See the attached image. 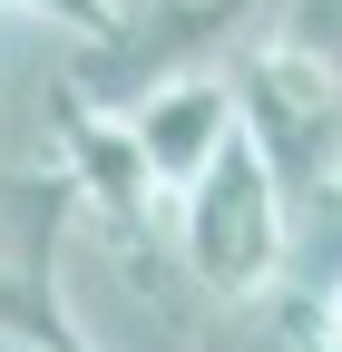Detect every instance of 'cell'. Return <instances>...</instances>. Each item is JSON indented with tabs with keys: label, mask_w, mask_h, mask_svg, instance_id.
<instances>
[{
	"label": "cell",
	"mask_w": 342,
	"mask_h": 352,
	"mask_svg": "<svg viewBox=\"0 0 342 352\" xmlns=\"http://www.w3.org/2000/svg\"><path fill=\"white\" fill-rule=\"evenodd\" d=\"M49 294L69 314V352H196L205 333V294L176 264L166 215L78 206L49 264Z\"/></svg>",
	"instance_id": "6da1fadb"
},
{
	"label": "cell",
	"mask_w": 342,
	"mask_h": 352,
	"mask_svg": "<svg viewBox=\"0 0 342 352\" xmlns=\"http://www.w3.org/2000/svg\"><path fill=\"white\" fill-rule=\"evenodd\" d=\"M284 186L264 176V157H254L244 138L196 176V186L166 206V235H176V264L196 274L205 303H264L274 274H284Z\"/></svg>",
	"instance_id": "7a4b0ae2"
},
{
	"label": "cell",
	"mask_w": 342,
	"mask_h": 352,
	"mask_svg": "<svg viewBox=\"0 0 342 352\" xmlns=\"http://www.w3.org/2000/svg\"><path fill=\"white\" fill-rule=\"evenodd\" d=\"M225 78H235V127L264 157V176L284 186V206L332 196L342 186V78L293 59V50H274V39L235 50Z\"/></svg>",
	"instance_id": "3957f363"
},
{
	"label": "cell",
	"mask_w": 342,
	"mask_h": 352,
	"mask_svg": "<svg viewBox=\"0 0 342 352\" xmlns=\"http://www.w3.org/2000/svg\"><path fill=\"white\" fill-rule=\"evenodd\" d=\"M117 118H127V138H137V157H147V176H157L166 206H176L196 176L244 138V127H235V78H225V69H176V78H157L147 98H127Z\"/></svg>",
	"instance_id": "277c9868"
},
{
	"label": "cell",
	"mask_w": 342,
	"mask_h": 352,
	"mask_svg": "<svg viewBox=\"0 0 342 352\" xmlns=\"http://www.w3.org/2000/svg\"><path fill=\"white\" fill-rule=\"evenodd\" d=\"M254 10H264V0H127L98 50H117V69H137L127 98H147V88L176 78V69H225L216 50H225Z\"/></svg>",
	"instance_id": "5b68a950"
},
{
	"label": "cell",
	"mask_w": 342,
	"mask_h": 352,
	"mask_svg": "<svg viewBox=\"0 0 342 352\" xmlns=\"http://www.w3.org/2000/svg\"><path fill=\"white\" fill-rule=\"evenodd\" d=\"M264 39H274V50H293V59H313V69H332V78H342V0H274Z\"/></svg>",
	"instance_id": "8992f818"
},
{
	"label": "cell",
	"mask_w": 342,
	"mask_h": 352,
	"mask_svg": "<svg viewBox=\"0 0 342 352\" xmlns=\"http://www.w3.org/2000/svg\"><path fill=\"white\" fill-rule=\"evenodd\" d=\"M0 20H49V30H69V39H108V30H117L108 0H0Z\"/></svg>",
	"instance_id": "52a82bcc"
},
{
	"label": "cell",
	"mask_w": 342,
	"mask_h": 352,
	"mask_svg": "<svg viewBox=\"0 0 342 352\" xmlns=\"http://www.w3.org/2000/svg\"><path fill=\"white\" fill-rule=\"evenodd\" d=\"M244 352H323V323H313V314H293V303H254Z\"/></svg>",
	"instance_id": "ba28073f"
},
{
	"label": "cell",
	"mask_w": 342,
	"mask_h": 352,
	"mask_svg": "<svg viewBox=\"0 0 342 352\" xmlns=\"http://www.w3.org/2000/svg\"><path fill=\"white\" fill-rule=\"evenodd\" d=\"M323 352H342V294L323 303Z\"/></svg>",
	"instance_id": "9c48e42d"
},
{
	"label": "cell",
	"mask_w": 342,
	"mask_h": 352,
	"mask_svg": "<svg viewBox=\"0 0 342 352\" xmlns=\"http://www.w3.org/2000/svg\"><path fill=\"white\" fill-rule=\"evenodd\" d=\"M108 10H127V0H108Z\"/></svg>",
	"instance_id": "30bf717a"
}]
</instances>
